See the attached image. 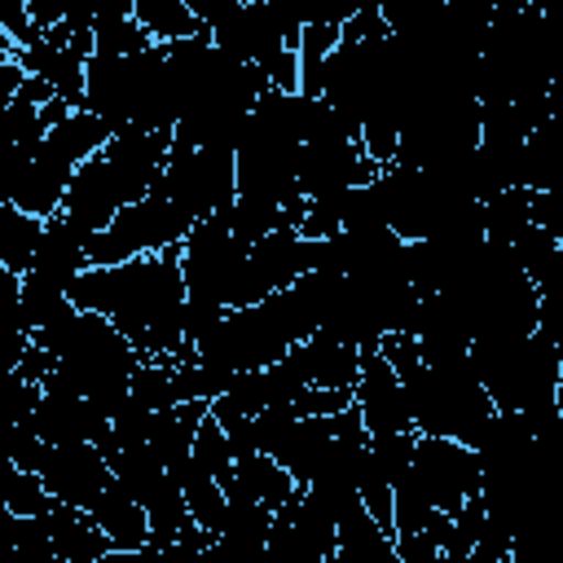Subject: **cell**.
Masks as SVG:
<instances>
[{
	"instance_id": "d6986e66",
	"label": "cell",
	"mask_w": 563,
	"mask_h": 563,
	"mask_svg": "<svg viewBox=\"0 0 563 563\" xmlns=\"http://www.w3.org/2000/svg\"><path fill=\"white\" fill-rule=\"evenodd\" d=\"M150 44H154L150 31H145L132 13L97 18V22H92V53H119V57H128V53H145Z\"/></svg>"
},
{
	"instance_id": "8992f818",
	"label": "cell",
	"mask_w": 563,
	"mask_h": 563,
	"mask_svg": "<svg viewBox=\"0 0 563 563\" xmlns=\"http://www.w3.org/2000/svg\"><path fill=\"white\" fill-rule=\"evenodd\" d=\"M163 198H172L189 220L229 211L238 198L233 185V150L224 145H194V150H176L167 154L163 172L154 176V185Z\"/></svg>"
},
{
	"instance_id": "8fae6325",
	"label": "cell",
	"mask_w": 563,
	"mask_h": 563,
	"mask_svg": "<svg viewBox=\"0 0 563 563\" xmlns=\"http://www.w3.org/2000/svg\"><path fill=\"white\" fill-rule=\"evenodd\" d=\"M13 62H18L26 75L44 79L57 97H66V101L79 110V101H84V57H75V53H66V48L48 44L44 31H35L31 40H22V44L13 48Z\"/></svg>"
},
{
	"instance_id": "277c9868",
	"label": "cell",
	"mask_w": 563,
	"mask_h": 563,
	"mask_svg": "<svg viewBox=\"0 0 563 563\" xmlns=\"http://www.w3.org/2000/svg\"><path fill=\"white\" fill-rule=\"evenodd\" d=\"M391 493H409L444 515H453L471 493H479V457L471 444L453 435H422L413 431V453L405 475L391 484Z\"/></svg>"
},
{
	"instance_id": "7402d4cb",
	"label": "cell",
	"mask_w": 563,
	"mask_h": 563,
	"mask_svg": "<svg viewBox=\"0 0 563 563\" xmlns=\"http://www.w3.org/2000/svg\"><path fill=\"white\" fill-rule=\"evenodd\" d=\"M295 9H299V18H303V26L308 22H330V26H343L356 9H365L369 0H290Z\"/></svg>"
},
{
	"instance_id": "5b68a950",
	"label": "cell",
	"mask_w": 563,
	"mask_h": 563,
	"mask_svg": "<svg viewBox=\"0 0 563 563\" xmlns=\"http://www.w3.org/2000/svg\"><path fill=\"white\" fill-rule=\"evenodd\" d=\"M189 224L194 220L172 198L150 189L145 198L119 207L110 216V224L88 238L84 251H88V264H119V260H132V255H154L163 246H180Z\"/></svg>"
},
{
	"instance_id": "44dd1931",
	"label": "cell",
	"mask_w": 563,
	"mask_h": 563,
	"mask_svg": "<svg viewBox=\"0 0 563 563\" xmlns=\"http://www.w3.org/2000/svg\"><path fill=\"white\" fill-rule=\"evenodd\" d=\"M0 497H4V506L13 515H40V510L53 506V497L40 484V475L26 471V466H4L0 471Z\"/></svg>"
},
{
	"instance_id": "e0dca14e",
	"label": "cell",
	"mask_w": 563,
	"mask_h": 563,
	"mask_svg": "<svg viewBox=\"0 0 563 563\" xmlns=\"http://www.w3.org/2000/svg\"><path fill=\"white\" fill-rule=\"evenodd\" d=\"M40 229H44V220H35L31 211L0 198V264L13 268V273H26L31 251L40 242Z\"/></svg>"
},
{
	"instance_id": "ac0fdd59",
	"label": "cell",
	"mask_w": 563,
	"mask_h": 563,
	"mask_svg": "<svg viewBox=\"0 0 563 563\" xmlns=\"http://www.w3.org/2000/svg\"><path fill=\"white\" fill-rule=\"evenodd\" d=\"M132 18L150 31V40H185V35H198L202 22L180 4V0H132Z\"/></svg>"
},
{
	"instance_id": "2e32d148",
	"label": "cell",
	"mask_w": 563,
	"mask_h": 563,
	"mask_svg": "<svg viewBox=\"0 0 563 563\" xmlns=\"http://www.w3.org/2000/svg\"><path fill=\"white\" fill-rule=\"evenodd\" d=\"M479 220H484V238L493 242H515L528 224H532V189L523 185H510V189H497L479 202Z\"/></svg>"
},
{
	"instance_id": "30bf717a",
	"label": "cell",
	"mask_w": 563,
	"mask_h": 563,
	"mask_svg": "<svg viewBox=\"0 0 563 563\" xmlns=\"http://www.w3.org/2000/svg\"><path fill=\"white\" fill-rule=\"evenodd\" d=\"M84 510H88L92 523L110 537V559H136V554L154 559V550H150V528H145V506L123 488V479L110 475Z\"/></svg>"
},
{
	"instance_id": "7a4b0ae2",
	"label": "cell",
	"mask_w": 563,
	"mask_h": 563,
	"mask_svg": "<svg viewBox=\"0 0 563 563\" xmlns=\"http://www.w3.org/2000/svg\"><path fill=\"white\" fill-rule=\"evenodd\" d=\"M167 154H172V132H163V128L128 123V128L110 132V141L70 172V185L62 194L57 216L75 233L92 238L97 229L110 224V216L119 207H128V202L150 194V185L163 172Z\"/></svg>"
},
{
	"instance_id": "5bb4252c",
	"label": "cell",
	"mask_w": 563,
	"mask_h": 563,
	"mask_svg": "<svg viewBox=\"0 0 563 563\" xmlns=\"http://www.w3.org/2000/svg\"><path fill=\"white\" fill-rule=\"evenodd\" d=\"M396 563L391 537L374 523V515L361 506V497L334 519V559L330 563Z\"/></svg>"
},
{
	"instance_id": "4fadbf2b",
	"label": "cell",
	"mask_w": 563,
	"mask_h": 563,
	"mask_svg": "<svg viewBox=\"0 0 563 563\" xmlns=\"http://www.w3.org/2000/svg\"><path fill=\"white\" fill-rule=\"evenodd\" d=\"M48 537H53V563H97L110 559V537L92 523L79 506H48Z\"/></svg>"
},
{
	"instance_id": "9c48e42d",
	"label": "cell",
	"mask_w": 563,
	"mask_h": 563,
	"mask_svg": "<svg viewBox=\"0 0 563 563\" xmlns=\"http://www.w3.org/2000/svg\"><path fill=\"white\" fill-rule=\"evenodd\" d=\"M352 405L361 413V427L369 435H391V431H413L409 418V400H405V383L400 374L387 365V356L378 347L361 352V369L352 383Z\"/></svg>"
},
{
	"instance_id": "7c38bea8",
	"label": "cell",
	"mask_w": 563,
	"mask_h": 563,
	"mask_svg": "<svg viewBox=\"0 0 563 563\" xmlns=\"http://www.w3.org/2000/svg\"><path fill=\"white\" fill-rule=\"evenodd\" d=\"M207 413V400H180V405H163V409H150V427H145V444L154 449V457L163 462L167 475H176L189 457V444H194V431Z\"/></svg>"
},
{
	"instance_id": "603a6c76",
	"label": "cell",
	"mask_w": 563,
	"mask_h": 563,
	"mask_svg": "<svg viewBox=\"0 0 563 563\" xmlns=\"http://www.w3.org/2000/svg\"><path fill=\"white\" fill-rule=\"evenodd\" d=\"M18 290H22L18 273L0 264V334H18V330L26 334V325H22V308H18Z\"/></svg>"
},
{
	"instance_id": "d4e9b609",
	"label": "cell",
	"mask_w": 563,
	"mask_h": 563,
	"mask_svg": "<svg viewBox=\"0 0 563 563\" xmlns=\"http://www.w3.org/2000/svg\"><path fill=\"white\" fill-rule=\"evenodd\" d=\"M26 13L35 31H48L53 22H62V0H26Z\"/></svg>"
},
{
	"instance_id": "83f0119b",
	"label": "cell",
	"mask_w": 563,
	"mask_h": 563,
	"mask_svg": "<svg viewBox=\"0 0 563 563\" xmlns=\"http://www.w3.org/2000/svg\"><path fill=\"white\" fill-rule=\"evenodd\" d=\"M13 48H18V44H13V35H4V31H0V66H4V62H13Z\"/></svg>"
},
{
	"instance_id": "9a60e30c",
	"label": "cell",
	"mask_w": 563,
	"mask_h": 563,
	"mask_svg": "<svg viewBox=\"0 0 563 563\" xmlns=\"http://www.w3.org/2000/svg\"><path fill=\"white\" fill-rule=\"evenodd\" d=\"M233 479L260 501V506H268V510H282L286 501H295L299 497V484L290 479V471L277 462V457H268V453H242V457H233Z\"/></svg>"
},
{
	"instance_id": "484cf974",
	"label": "cell",
	"mask_w": 563,
	"mask_h": 563,
	"mask_svg": "<svg viewBox=\"0 0 563 563\" xmlns=\"http://www.w3.org/2000/svg\"><path fill=\"white\" fill-rule=\"evenodd\" d=\"M13 523H18V515L0 497V563H13Z\"/></svg>"
},
{
	"instance_id": "3957f363",
	"label": "cell",
	"mask_w": 563,
	"mask_h": 563,
	"mask_svg": "<svg viewBox=\"0 0 563 563\" xmlns=\"http://www.w3.org/2000/svg\"><path fill=\"white\" fill-rule=\"evenodd\" d=\"M405 383V400H409V418L413 431L422 435H453L462 444H471L479 435V427L488 422V413L497 409L493 396L484 391V383L471 369V356H453V361H418L409 369H400Z\"/></svg>"
},
{
	"instance_id": "ba28073f",
	"label": "cell",
	"mask_w": 563,
	"mask_h": 563,
	"mask_svg": "<svg viewBox=\"0 0 563 563\" xmlns=\"http://www.w3.org/2000/svg\"><path fill=\"white\" fill-rule=\"evenodd\" d=\"M378 167L383 163H374V158L361 154V141L334 136V141H308V145H299L295 180H299V194L303 198H325V194H343L352 185L374 180Z\"/></svg>"
},
{
	"instance_id": "4316f807",
	"label": "cell",
	"mask_w": 563,
	"mask_h": 563,
	"mask_svg": "<svg viewBox=\"0 0 563 563\" xmlns=\"http://www.w3.org/2000/svg\"><path fill=\"white\" fill-rule=\"evenodd\" d=\"M180 4H185V9H189V13H194V18H198V22H202V26H207V22H211V13H216V4H220V0H180Z\"/></svg>"
},
{
	"instance_id": "6da1fadb",
	"label": "cell",
	"mask_w": 563,
	"mask_h": 563,
	"mask_svg": "<svg viewBox=\"0 0 563 563\" xmlns=\"http://www.w3.org/2000/svg\"><path fill=\"white\" fill-rule=\"evenodd\" d=\"M70 303L106 312L145 361H194L180 330V246H163L154 255H132L119 264H88L70 282Z\"/></svg>"
},
{
	"instance_id": "ffe728a7",
	"label": "cell",
	"mask_w": 563,
	"mask_h": 563,
	"mask_svg": "<svg viewBox=\"0 0 563 563\" xmlns=\"http://www.w3.org/2000/svg\"><path fill=\"white\" fill-rule=\"evenodd\" d=\"M189 457H194L198 466H207L220 484L233 475V449H229V435H224V427H220L211 413H202V422H198V431H194V444H189Z\"/></svg>"
},
{
	"instance_id": "52a82bcc",
	"label": "cell",
	"mask_w": 563,
	"mask_h": 563,
	"mask_svg": "<svg viewBox=\"0 0 563 563\" xmlns=\"http://www.w3.org/2000/svg\"><path fill=\"white\" fill-rule=\"evenodd\" d=\"M35 475L53 501L84 510L97 497V488L110 479V462H106V449L92 440H62V444H44Z\"/></svg>"
},
{
	"instance_id": "cb8c5ba5",
	"label": "cell",
	"mask_w": 563,
	"mask_h": 563,
	"mask_svg": "<svg viewBox=\"0 0 563 563\" xmlns=\"http://www.w3.org/2000/svg\"><path fill=\"white\" fill-rule=\"evenodd\" d=\"M0 31L13 35V44H22V40L35 35L31 13H26V0H0Z\"/></svg>"
}]
</instances>
